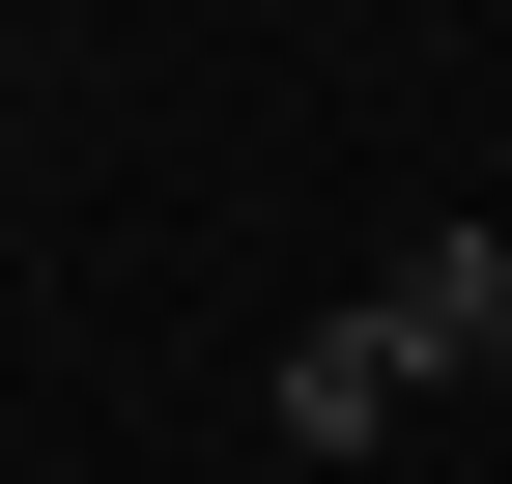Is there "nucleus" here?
Here are the masks:
<instances>
[{
  "mask_svg": "<svg viewBox=\"0 0 512 484\" xmlns=\"http://www.w3.org/2000/svg\"><path fill=\"white\" fill-rule=\"evenodd\" d=\"M370 342H399L427 399H456V371H512V228H427V257L370 285Z\"/></svg>",
  "mask_w": 512,
  "mask_h": 484,
  "instance_id": "nucleus-1",
  "label": "nucleus"
},
{
  "mask_svg": "<svg viewBox=\"0 0 512 484\" xmlns=\"http://www.w3.org/2000/svg\"><path fill=\"white\" fill-rule=\"evenodd\" d=\"M399 399H427V371H399V342H370V314H313V342H285V456H370V428H399Z\"/></svg>",
  "mask_w": 512,
  "mask_h": 484,
  "instance_id": "nucleus-2",
  "label": "nucleus"
}]
</instances>
